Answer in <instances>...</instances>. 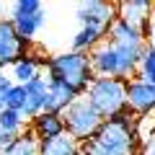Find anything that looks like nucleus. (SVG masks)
Segmentation results:
<instances>
[{
	"mask_svg": "<svg viewBox=\"0 0 155 155\" xmlns=\"http://www.w3.org/2000/svg\"><path fill=\"white\" fill-rule=\"evenodd\" d=\"M26 88V106H23V119L26 122H31L34 116H39L41 111H44V104H47V93H49V80L47 78H34L31 83L23 85Z\"/></svg>",
	"mask_w": 155,
	"mask_h": 155,
	"instance_id": "11",
	"label": "nucleus"
},
{
	"mask_svg": "<svg viewBox=\"0 0 155 155\" xmlns=\"http://www.w3.org/2000/svg\"><path fill=\"white\" fill-rule=\"evenodd\" d=\"M11 88H13V83L0 85V111H5V109H8V93H11Z\"/></svg>",
	"mask_w": 155,
	"mask_h": 155,
	"instance_id": "23",
	"label": "nucleus"
},
{
	"mask_svg": "<svg viewBox=\"0 0 155 155\" xmlns=\"http://www.w3.org/2000/svg\"><path fill=\"white\" fill-rule=\"evenodd\" d=\"M39 155H80V142L65 132L54 140L39 142Z\"/></svg>",
	"mask_w": 155,
	"mask_h": 155,
	"instance_id": "17",
	"label": "nucleus"
},
{
	"mask_svg": "<svg viewBox=\"0 0 155 155\" xmlns=\"http://www.w3.org/2000/svg\"><path fill=\"white\" fill-rule=\"evenodd\" d=\"M47 80H60V83L70 85L80 98L85 96L88 85L93 83V67H91V57L83 52H62V54L47 57L44 62Z\"/></svg>",
	"mask_w": 155,
	"mask_h": 155,
	"instance_id": "3",
	"label": "nucleus"
},
{
	"mask_svg": "<svg viewBox=\"0 0 155 155\" xmlns=\"http://www.w3.org/2000/svg\"><path fill=\"white\" fill-rule=\"evenodd\" d=\"M127 109L134 116L155 114V85L145 83L140 78H132L127 83Z\"/></svg>",
	"mask_w": 155,
	"mask_h": 155,
	"instance_id": "9",
	"label": "nucleus"
},
{
	"mask_svg": "<svg viewBox=\"0 0 155 155\" xmlns=\"http://www.w3.org/2000/svg\"><path fill=\"white\" fill-rule=\"evenodd\" d=\"M109 39H111V41H119V44H127V47H147V39H145V34L140 31V28L129 26V23L122 21V18H116V21L111 23V28H109Z\"/></svg>",
	"mask_w": 155,
	"mask_h": 155,
	"instance_id": "15",
	"label": "nucleus"
},
{
	"mask_svg": "<svg viewBox=\"0 0 155 155\" xmlns=\"http://www.w3.org/2000/svg\"><path fill=\"white\" fill-rule=\"evenodd\" d=\"M80 96L70 88V85L60 83V80H49V93H47V104H44V111L49 114H65Z\"/></svg>",
	"mask_w": 155,
	"mask_h": 155,
	"instance_id": "13",
	"label": "nucleus"
},
{
	"mask_svg": "<svg viewBox=\"0 0 155 155\" xmlns=\"http://www.w3.org/2000/svg\"><path fill=\"white\" fill-rule=\"evenodd\" d=\"M137 155H155V132L150 134V137L142 140V145H140V153Z\"/></svg>",
	"mask_w": 155,
	"mask_h": 155,
	"instance_id": "22",
	"label": "nucleus"
},
{
	"mask_svg": "<svg viewBox=\"0 0 155 155\" xmlns=\"http://www.w3.org/2000/svg\"><path fill=\"white\" fill-rule=\"evenodd\" d=\"M8 83H13V78H8L5 70H0V85H8Z\"/></svg>",
	"mask_w": 155,
	"mask_h": 155,
	"instance_id": "26",
	"label": "nucleus"
},
{
	"mask_svg": "<svg viewBox=\"0 0 155 155\" xmlns=\"http://www.w3.org/2000/svg\"><path fill=\"white\" fill-rule=\"evenodd\" d=\"M109 31L104 28H93V26H80V31L72 36V52H83V54H91L98 44H104Z\"/></svg>",
	"mask_w": 155,
	"mask_h": 155,
	"instance_id": "16",
	"label": "nucleus"
},
{
	"mask_svg": "<svg viewBox=\"0 0 155 155\" xmlns=\"http://www.w3.org/2000/svg\"><path fill=\"white\" fill-rule=\"evenodd\" d=\"M28 132L39 140V142H47V140H54L60 134H65V119L62 114H49V111H41L39 116L31 119V129Z\"/></svg>",
	"mask_w": 155,
	"mask_h": 155,
	"instance_id": "12",
	"label": "nucleus"
},
{
	"mask_svg": "<svg viewBox=\"0 0 155 155\" xmlns=\"http://www.w3.org/2000/svg\"><path fill=\"white\" fill-rule=\"evenodd\" d=\"M137 78L145 80V83H150V85H155V44L145 47L140 67H137Z\"/></svg>",
	"mask_w": 155,
	"mask_h": 155,
	"instance_id": "20",
	"label": "nucleus"
},
{
	"mask_svg": "<svg viewBox=\"0 0 155 155\" xmlns=\"http://www.w3.org/2000/svg\"><path fill=\"white\" fill-rule=\"evenodd\" d=\"M137 153H140V132L137 119L129 109L106 119L104 127L96 132V137L80 145V155H137Z\"/></svg>",
	"mask_w": 155,
	"mask_h": 155,
	"instance_id": "1",
	"label": "nucleus"
},
{
	"mask_svg": "<svg viewBox=\"0 0 155 155\" xmlns=\"http://www.w3.org/2000/svg\"><path fill=\"white\" fill-rule=\"evenodd\" d=\"M153 13H155V3H153Z\"/></svg>",
	"mask_w": 155,
	"mask_h": 155,
	"instance_id": "27",
	"label": "nucleus"
},
{
	"mask_svg": "<svg viewBox=\"0 0 155 155\" xmlns=\"http://www.w3.org/2000/svg\"><path fill=\"white\" fill-rule=\"evenodd\" d=\"M44 62H47V60H39L36 52L28 49L26 54L13 65V83H18V85L31 83L34 78H39V67H44Z\"/></svg>",
	"mask_w": 155,
	"mask_h": 155,
	"instance_id": "14",
	"label": "nucleus"
},
{
	"mask_svg": "<svg viewBox=\"0 0 155 155\" xmlns=\"http://www.w3.org/2000/svg\"><path fill=\"white\" fill-rule=\"evenodd\" d=\"M145 47H127L119 41L106 39L91 52V67L96 78H116V80H129L137 75L140 60H142Z\"/></svg>",
	"mask_w": 155,
	"mask_h": 155,
	"instance_id": "2",
	"label": "nucleus"
},
{
	"mask_svg": "<svg viewBox=\"0 0 155 155\" xmlns=\"http://www.w3.org/2000/svg\"><path fill=\"white\" fill-rule=\"evenodd\" d=\"M62 119H65V132L70 134L72 140H78L80 145L88 142L91 137H96V132H98V129L104 127V122H106L85 98H78L75 104L62 114Z\"/></svg>",
	"mask_w": 155,
	"mask_h": 155,
	"instance_id": "5",
	"label": "nucleus"
},
{
	"mask_svg": "<svg viewBox=\"0 0 155 155\" xmlns=\"http://www.w3.org/2000/svg\"><path fill=\"white\" fill-rule=\"evenodd\" d=\"M127 83L129 80H116V78H93L83 98L104 119H111L127 111Z\"/></svg>",
	"mask_w": 155,
	"mask_h": 155,
	"instance_id": "4",
	"label": "nucleus"
},
{
	"mask_svg": "<svg viewBox=\"0 0 155 155\" xmlns=\"http://www.w3.org/2000/svg\"><path fill=\"white\" fill-rule=\"evenodd\" d=\"M11 21H13V26H16L18 36L26 39V41H31V39L41 31V26H44V21H47L44 5H41L39 0H18V3H13Z\"/></svg>",
	"mask_w": 155,
	"mask_h": 155,
	"instance_id": "6",
	"label": "nucleus"
},
{
	"mask_svg": "<svg viewBox=\"0 0 155 155\" xmlns=\"http://www.w3.org/2000/svg\"><path fill=\"white\" fill-rule=\"evenodd\" d=\"M23 106H26V88L18 83H13L11 93H8V109L13 111H23Z\"/></svg>",
	"mask_w": 155,
	"mask_h": 155,
	"instance_id": "21",
	"label": "nucleus"
},
{
	"mask_svg": "<svg viewBox=\"0 0 155 155\" xmlns=\"http://www.w3.org/2000/svg\"><path fill=\"white\" fill-rule=\"evenodd\" d=\"M0 155H39V140L31 132H23L21 137H16L11 145L0 150Z\"/></svg>",
	"mask_w": 155,
	"mask_h": 155,
	"instance_id": "18",
	"label": "nucleus"
},
{
	"mask_svg": "<svg viewBox=\"0 0 155 155\" xmlns=\"http://www.w3.org/2000/svg\"><path fill=\"white\" fill-rule=\"evenodd\" d=\"M28 47H31V41L18 36L11 18H0V70L13 67L28 52Z\"/></svg>",
	"mask_w": 155,
	"mask_h": 155,
	"instance_id": "7",
	"label": "nucleus"
},
{
	"mask_svg": "<svg viewBox=\"0 0 155 155\" xmlns=\"http://www.w3.org/2000/svg\"><path fill=\"white\" fill-rule=\"evenodd\" d=\"M150 41L155 44V18L150 21V34H147V44H150Z\"/></svg>",
	"mask_w": 155,
	"mask_h": 155,
	"instance_id": "25",
	"label": "nucleus"
},
{
	"mask_svg": "<svg viewBox=\"0 0 155 155\" xmlns=\"http://www.w3.org/2000/svg\"><path fill=\"white\" fill-rule=\"evenodd\" d=\"M11 142H13V140H11V137H8V134H5V132H3V129H0V150L5 147V145H11Z\"/></svg>",
	"mask_w": 155,
	"mask_h": 155,
	"instance_id": "24",
	"label": "nucleus"
},
{
	"mask_svg": "<svg viewBox=\"0 0 155 155\" xmlns=\"http://www.w3.org/2000/svg\"><path fill=\"white\" fill-rule=\"evenodd\" d=\"M23 124H26V119H23L21 111H13V109L0 111V129H3L11 140H16V137L23 134Z\"/></svg>",
	"mask_w": 155,
	"mask_h": 155,
	"instance_id": "19",
	"label": "nucleus"
},
{
	"mask_svg": "<svg viewBox=\"0 0 155 155\" xmlns=\"http://www.w3.org/2000/svg\"><path fill=\"white\" fill-rule=\"evenodd\" d=\"M150 13H153L150 0H122V3H116V16L127 21L129 26L140 28L145 34V39L150 34Z\"/></svg>",
	"mask_w": 155,
	"mask_h": 155,
	"instance_id": "10",
	"label": "nucleus"
},
{
	"mask_svg": "<svg viewBox=\"0 0 155 155\" xmlns=\"http://www.w3.org/2000/svg\"><path fill=\"white\" fill-rule=\"evenodd\" d=\"M75 18L80 21V26H93V28H104L109 31L111 23L116 21V3H104V0H88L80 3L75 11Z\"/></svg>",
	"mask_w": 155,
	"mask_h": 155,
	"instance_id": "8",
	"label": "nucleus"
}]
</instances>
